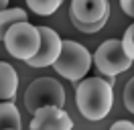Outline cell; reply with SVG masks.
Here are the masks:
<instances>
[{
  "instance_id": "obj_10",
  "label": "cell",
  "mask_w": 134,
  "mask_h": 130,
  "mask_svg": "<svg viewBox=\"0 0 134 130\" xmlns=\"http://www.w3.org/2000/svg\"><path fill=\"white\" fill-rule=\"evenodd\" d=\"M0 130H20V114L12 102H0Z\"/></svg>"
},
{
  "instance_id": "obj_4",
  "label": "cell",
  "mask_w": 134,
  "mask_h": 130,
  "mask_svg": "<svg viewBox=\"0 0 134 130\" xmlns=\"http://www.w3.org/2000/svg\"><path fill=\"white\" fill-rule=\"evenodd\" d=\"M63 104H65V89L55 77H37L25 91V106L31 114L47 106L63 108Z\"/></svg>"
},
{
  "instance_id": "obj_15",
  "label": "cell",
  "mask_w": 134,
  "mask_h": 130,
  "mask_svg": "<svg viewBox=\"0 0 134 130\" xmlns=\"http://www.w3.org/2000/svg\"><path fill=\"white\" fill-rule=\"evenodd\" d=\"M122 43H124V49H126V53H128V57L134 61V24H130V26L126 29Z\"/></svg>"
},
{
  "instance_id": "obj_7",
  "label": "cell",
  "mask_w": 134,
  "mask_h": 130,
  "mask_svg": "<svg viewBox=\"0 0 134 130\" xmlns=\"http://www.w3.org/2000/svg\"><path fill=\"white\" fill-rule=\"evenodd\" d=\"M31 130H73V120L63 108L47 106L33 114Z\"/></svg>"
},
{
  "instance_id": "obj_18",
  "label": "cell",
  "mask_w": 134,
  "mask_h": 130,
  "mask_svg": "<svg viewBox=\"0 0 134 130\" xmlns=\"http://www.w3.org/2000/svg\"><path fill=\"white\" fill-rule=\"evenodd\" d=\"M8 2H10V0H0V12L8 8Z\"/></svg>"
},
{
  "instance_id": "obj_5",
  "label": "cell",
  "mask_w": 134,
  "mask_h": 130,
  "mask_svg": "<svg viewBox=\"0 0 134 130\" xmlns=\"http://www.w3.org/2000/svg\"><path fill=\"white\" fill-rule=\"evenodd\" d=\"M93 63L98 65L100 73L108 75V77H116L118 73H124L132 67V59L128 57L122 41L108 39L96 49Z\"/></svg>"
},
{
  "instance_id": "obj_8",
  "label": "cell",
  "mask_w": 134,
  "mask_h": 130,
  "mask_svg": "<svg viewBox=\"0 0 134 130\" xmlns=\"http://www.w3.org/2000/svg\"><path fill=\"white\" fill-rule=\"evenodd\" d=\"M69 14L79 23H100L108 18L110 2L108 0H71Z\"/></svg>"
},
{
  "instance_id": "obj_13",
  "label": "cell",
  "mask_w": 134,
  "mask_h": 130,
  "mask_svg": "<svg viewBox=\"0 0 134 130\" xmlns=\"http://www.w3.org/2000/svg\"><path fill=\"white\" fill-rule=\"evenodd\" d=\"M106 20H108V18H106ZM106 20H100V23H79V20H75V18H71L73 26H75L79 32H85V35H87V32H90V35H92V32H98L102 26L106 24Z\"/></svg>"
},
{
  "instance_id": "obj_17",
  "label": "cell",
  "mask_w": 134,
  "mask_h": 130,
  "mask_svg": "<svg viewBox=\"0 0 134 130\" xmlns=\"http://www.w3.org/2000/svg\"><path fill=\"white\" fill-rule=\"evenodd\" d=\"M120 6H122V10H124L128 16L134 18V0H120Z\"/></svg>"
},
{
  "instance_id": "obj_6",
  "label": "cell",
  "mask_w": 134,
  "mask_h": 130,
  "mask_svg": "<svg viewBox=\"0 0 134 130\" xmlns=\"http://www.w3.org/2000/svg\"><path fill=\"white\" fill-rule=\"evenodd\" d=\"M39 32H41V47H39V53L29 59L26 65L29 67H53L55 61L61 55V49H63V41L57 32L49 29V26H39Z\"/></svg>"
},
{
  "instance_id": "obj_16",
  "label": "cell",
  "mask_w": 134,
  "mask_h": 130,
  "mask_svg": "<svg viewBox=\"0 0 134 130\" xmlns=\"http://www.w3.org/2000/svg\"><path fill=\"white\" fill-rule=\"evenodd\" d=\"M110 130H134V124L128 120H118L110 126Z\"/></svg>"
},
{
  "instance_id": "obj_12",
  "label": "cell",
  "mask_w": 134,
  "mask_h": 130,
  "mask_svg": "<svg viewBox=\"0 0 134 130\" xmlns=\"http://www.w3.org/2000/svg\"><path fill=\"white\" fill-rule=\"evenodd\" d=\"M61 2H63V0H26V6L31 8L35 14L49 16L61 6Z\"/></svg>"
},
{
  "instance_id": "obj_2",
  "label": "cell",
  "mask_w": 134,
  "mask_h": 130,
  "mask_svg": "<svg viewBox=\"0 0 134 130\" xmlns=\"http://www.w3.org/2000/svg\"><path fill=\"white\" fill-rule=\"evenodd\" d=\"M93 57L90 55V51L77 43V41L67 39L63 41V49H61V55L55 61V71L65 77L69 81H81L87 75V69L92 67Z\"/></svg>"
},
{
  "instance_id": "obj_3",
  "label": "cell",
  "mask_w": 134,
  "mask_h": 130,
  "mask_svg": "<svg viewBox=\"0 0 134 130\" xmlns=\"http://www.w3.org/2000/svg\"><path fill=\"white\" fill-rule=\"evenodd\" d=\"M4 47L14 59L20 61H29L39 53L41 47V32L39 26L26 23H16L14 26H10V31L4 37Z\"/></svg>"
},
{
  "instance_id": "obj_11",
  "label": "cell",
  "mask_w": 134,
  "mask_h": 130,
  "mask_svg": "<svg viewBox=\"0 0 134 130\" xmlns=\"http://www.w3.org/2000/svg\"><path fill=\"white\" fill-rule=\"evenodd\" d=\"M26 12L23 8H6L0 12V41H4L6 32L10 31V26H14L16 23H26Z\"/></svg>"
},
{
  "instance_id": "obj_9",
  "label": "cell",
  "mask_w": 134,
  "mask_h": 130,
  "mask_svg": "<svg viewBox=\"0 0 134 130\" xmlns=\"http://www.w3.org/2000/svg\"><path fill=\"white\" fill-rule=\"evenodd\" d=\"M18 75L14 67L6 61H0V102H12L16 96Z\"/></svg>"
},
{
  "instance_id": "obj_14",
  "label": "cell",
  "mask_w": 134,
  "mask_h": 130,
  "mask_svg": "<svg viewBox=\"0 0 134 130\" xmlns=\"http://www.w3.org/2000/svg\"><path fill=\"white\" fill-rule=\"evenodd\" d=\"M124 106H126L128 112L134 114V77L128 79V83L124 88Z\"/></svg>"
},
{
  "instance_id": "obj_1",
  "label": "cell",
  "mask_w": 134,
  "mask_h": 130,
  "mask_svg": "<svg viewBox=\"0 0 134 130\" xmlns=\"http://www.w3.org/2000/svg\"><path fill=\"white\" fill-rule=\"evenodd\" d=\"M77 108L83 118L87 120H104L112 110L114 94L112 83L102 77H87L77 83L75 91Z\"/></svg>"
}]
</instances>
